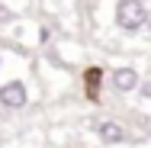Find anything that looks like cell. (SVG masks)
I'll return each instance as SVG.
<instances>
[{"instance_id": "cell-3", "label": "cell", "mask_w": 151, "mask_h": 148, "mask_svg": "<svg viewBox=\"0 0 151 148\" xmlns=\"http://www.w3.org/2000/svg\"><path fill=\"white\" fill-rule=\"evenodd\" d=\"M142 71L135 68V64H116L113 71H106V84L116 90L119 97H132L135 90L142 87Z\"/></svg>"}, {"instance_id": "cell-2", "label": "cell", "mask_w": 151, "mask_h": 148, "mask_svg": "<svg viewBox=\"0 0 151 148\" xmlns=\"http://www.w3.org/2000/svg\"><path fill=\"white\" fill-rule=\"evenodd\" d=\"M32 100H35V77L32 74L16 71L0 81V110L16 113V110H26Z\"/></svg>"}, {"instance_id": "cell-5", "label": "cell", "mask_w": 151, "mask_h": 148, "mask_svg": "<svg viewBox=\"0 0 151 148\" xmlns=\"http://www.w3.org/2000/svg\"><path fill=\"white\" fill-rule=\"evenodd\" d=\"M23 68H29V58H26V55L10 52V48H3V45H0V77H10V74L23 71Z\"/></svg>"}, {"instance_id": "cell-6", "label": "cell", "mask_w": 151, "mask_h": 148, "mask_svg": "<svg viewBox=\"0 0 151 148\" xmlns=\"http://www.w3.org/2000/svg\"><path fill=\"white\" fill-rule=\"evenodd\" d=\"M103 84H106V71H103L100 64H93V68H87V71H84V90H87V97H90V100H96V97H100Z\"/></svg>"}, {"instance_id": "cell-4", "label": "cell", "mask_w": 151, "mask_h": 148, "mask_svg": "<svg viewBox=\"0 0 151 148\" xmlns=\"http://www.w3.org/2000/svg\"><path fill=\"white\" fill-rule=\"evenodd\" d=\"M93 135L103 145H125L129 142V129L122 122H116V119H96L93 122Z\"/></svg>"}, {"instance_id": "cell-1", "label": "cell", "mask_w": 151, "mask_h": 148, "mask_svg": "<svg viewBox=\"0 0 151 148\" xmlns=\"http://www.w3.org/2000/svg\"><path fill=\"white\" fill-rule=\"evenodd\" d=\"M106 16H109L113 32L122 39L145 35V29H148V3L145 0H109Z\"/></svg>"}]
</instances>
